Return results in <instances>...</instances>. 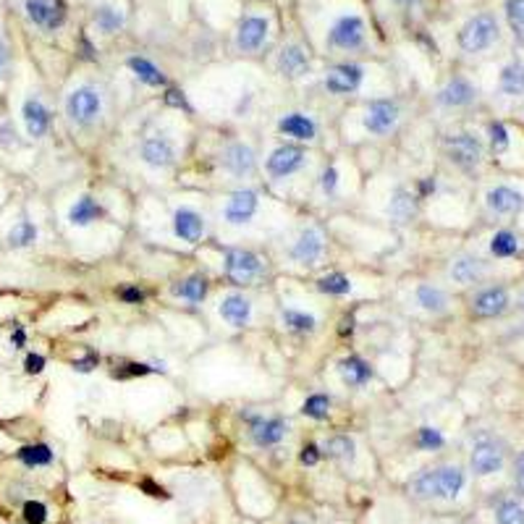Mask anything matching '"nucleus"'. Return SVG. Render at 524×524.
<instances>
[{
  "instance_id": "nucleus-16",
  "label": "nucleus",
  "mask_w": 524,
  "mask_h": 524,
  "mask_svg": "<svg viewBox=\"0 0 524 524\" xmlns=\"http://www.w3.org/2000/svg\"><path fill=\"white\" fill-rule=\"evenodd\" d=\"M221 168L233 176V179H252L257 173V152L254 147L241 142V139H233L229 145L221 149V158H218Z\"/></svg>"
},
{
  "instance_id": "nucleus-17",
  "label": "nucleus",
  "mask_w": 524,
  "mask_h": 524,
  "mask_svg": "<svg viewBox=\"0 0 524 524\" xmlns=\"http://www.w3.org/2000/svg\"><path fill=\"white\" fill-rule=\"evenodd\" d=\"M365 82V66L362 63L341 61L334 63L325 77H323V87L335 95V98H344V95H354L356 89Z\"/></svg>"
},
{
  "instance_id": "nucleus-20",
  "label": "nucleus",
  "mask_w": 524,
  "mask_h": 524,
  "mask_svg": "<svg viewBox=\"0 0 524 524\" xmlns=\"http://www.w3.org/2000/svg\"><path fill=\"white\" fill-rule=\"evenodd\" d=\"M139 160L147 168L155 170H168L176 166V145L173 139H168L166 134H147L145 139L139 142Z\"/></svg>"
},
{
  "instance_id": "nucleus-54",
  "label": "nucleus",
  "mask_w": 524,
  "mask_h": 524,
  "mask_svg": "<svg viewBox=\"0 0 524 524\" xmlns=\"http://www.w3.org/2000/svg\"><path fill=\"white\" fill-rule=\"evenodd\" d=\"M417 200H427L430 194H436V179L433 176H427V179H419L417 181Z\"/></svg>"
},
{
  "instance_id": "nucleus-1",
  "label": "nucleus",
  "mask_w": 524,
  "mask_h": 524,
  "mask_svg": "<svg viewBox=\"0 0 524 524\" xmlns=\"http://www.w3.org/2000/svg\"><path fill=\"white\" fill-rule=\"evenodd\" d=\"M467 485V472L459 464L425 467L409 480V490L419 501H454Z\"/></svg>"
},
{
  "instance_id": "nucleus-21",
  "label": "nucleus",
  "mask_w": 524,
  "mask_h": 524,
  "mask_svg": "<svg viewBox=\"0 0 524 524\" xmlns=\"http://www.w3.org/2000/svg\"><path fill=\"white\" fill-rule=\"evenodd\" d=\"M485 210L493 218H514L524 210V194L517 187L498 184L485 191Z\"/></svg>"
},
{
  "instance_id": "nucleus-40",
  "label": "nucleus",
  "mask_w": 524,
  "mask_h": 524,
  "mask_svg": "<svg viewBox=\"0 0 524 524\" xmlns=\"http://www.w3.org/2000/svg\"><path fill=\"white\" fill-rule=\"evenodd\" d=\"M314 286H317V292L328 293V296H346V293L352 292V281L344 272H328V275L317 278Z\"/></svg>"
},
{
  "instance_id": "nucleus-36",
  "label": "nucleus",
  "mask_w": 524,
  "mask_h": 524,
  "mask_svg": "<svg viewBox=\"0 0 524 524\" xmlns=\"http://www.w3.org/2000/svg\"><path fill=\"white\" fill-rule=\"evenodd\" d=\"M126 66L131 68V74L139 79V82H145L147 87H166L168 79L166 74L155 66V63L149 61V58H142V56H131Z\"/></svg>"
},
{
  "instance_id": "nucleus-23",
  "label": "nucleus",
  "mask_w": 524,
  "mask_h": 524,
  "mask_svg": "<svg viewBox=\"0 0 524 524\" xmlns=\"http://www.w3.org/2000/svg\"><path fill=\"white\" fill-rule=\"evenodd\" d=\"M218 314L223 323H229L231 328H247L252 323V314H254V304L247 293L229 292L223 293L218 302Z\"/></svg>"
},
{
  "instance_id": "nucleus-60",
  "label": "nucleus",
  "mask_w": 524,
  "mask_h": 524,
  "mask_svg": "<svg viewBox=\"0 0 524 524\" xmlns=\"http://www.w3.org/2000/svg\"><path fill=\"white\" fill-rule=\"evenodd\" d=\"M142 488H145L149 496H155V498H160V496H166V490L163 488H158L152 480H142Z\"/></svg>"
},
{
  "instance_id": "nucleus-7",
  "label": "nucleus",
  "mask_w": 524,
  "mask_h": 524,
  "mask_svg": "<svg viewBox=\"0 0 524 524\" xmlns=\"http://www.w3.org/2000/svg\"><path fill=\"white\" fill-rule=\"evenodd\" d=\"M443 155L448 158L451 166H457L459 170H478L485 160V147H482L480 137L472 134V131H454V134H446L443 137Z\"/></svg>"
},
{
  "instance_id": "nucleus-45",
  "label": "nucleus",
  "mask_w": 524,
  "mask_h": 524,
  "mask_svg": "<svg viewBox=\"0 0 524 524\" xmlns=\"http://www.w3.org/2000/svg\"><path fill=\"white\" fill-rule=\"evenodd\" d=\"M417 446L422 451H438L446 446V438H443V433H440L438 427H430V425H425V427H419L417 430Z\"/></svg>"
},
{
  "instance_id": "nucleus-28",
  "label": "nucleus",
  "mask_w": 524,
  "mask_h": 524,
  "mask_svg": "<svg viewBox=\"0 0 524 524\" xmlns=\"http://www.w3.org/2000/svg\"><path fill=\"white\" fill-rule=\"evenodd\" d=\"M335 367H338V375L344 380V385H349V388H365L375 377L373 365L356 354L344 356Z\"/></svg>"
},
{
  "instance_id": "nucleus-55",
  "label": "nucleus",
  "mask_w": 524,
  "mask_h": 524,
  "mask_svg": "<svg viewBox=\"0 0 524 524\" xmlns=\"http://www.w3.org/2000/svg\"><path fill=\"white\" fill-rule=\"evenodd\" d=\"M166 103L170 105V108H179V110H181V108H184V110H191L187 103V98H184V92H179V89H168Z\"/></svg>"
},
{
  "instance_id": "nucleus-13",
  "label": "nucleus",
  "mask_w": 524,
  "mask_h": 524,
  "mask_svg": "<svg viewBox=\"0 0 524 524\" xmlns=\"http://www.w3.org/2000/svg\"><path fill=\"white\" fill-rule=\"evenodd\" d=\"M448 281L457 286H478L488 275H490V265L488 260H482L475 252H459L448 260Z\"/></svg>"
},
{
  "instance_id": "nucleus-59",
  "label": "nucleus",
  "mask_w": 524,
  "mask_h": 524,
  "mask_svg": "<svg viewBox=\"0 0 524 524\" xmlns=\"http://www.w3.org/2000/svg\"><path fill=\"white\" fill-rule=\"evenodd\" d=\"M11 346H14V349H24V346H26V331H24L21 325H16L14 334H11Z\"/></svg>"
},
{
  "instance_id": "nucleus-53",
  "label": "nucleus",
  "mask_w": 524,
  "mask_h": 524,
  "mask_svg": "<svg viewBox=\"0 0 524 524\" xmlns=\"http://www.w3.org/2000/svg\"><path fill=\"white\" fill-rule=\"evenodd\" d=\"M42 370H45V356L42 354H26V359H24V373L26 375H40Z\"/></svg>"
},
{
  "instance_id": "nucleus-5",
  "label": "nucleus",
  "mask_w": 524,
  "mask_h": 524,
  "mask_svg": "<svg viewBox=\"0 0 524 524\" xmlns=\"http://www.w3.org/2000/svg\"><path fill=\"white\" fill-rule=\"evenodd\" d=\"M272 24L268 14L247 11L233 29V47L241 56H260L271 42Z\"/></svg>"
},
{
  "instance_id": "nucleus-3",
  "label": "nucleus",
  "mask_w": 524,
  "mask_h": 524,
  "mask_svg": "<svg viewBox=\"0 0 524 524\" xmlns=\"http://www.w3.org/2000/svg\"><path fill=\"white\" fill-rule=\"evenodd\" d=\"M367 47V21L359 14H341L325 32V50L334 56H359Z\"/></svg>"
},
{
  "instance_id": "nucleus-4",
  "label": "nucleus",
  "mask_w": 524,
  "mask_h": 524,
  "mask_svg": "<svg viewBox=\"0 0 524 524\" xmlns=\"http://www.w3.org/2000/svg\"><path fill=\"white\" fill-rule=\"evenodd\" d=\"M103 110H105L103 92L89 82L74 87V89L66 95V100H63V113H66V118H68L74 126H79V128H89V126L98 124V121L103 118Z\"/></svg>"
},
{
  "instance_id": "nucleus-14",
  "label": "nucleus",
  "mask_w": 524,
  "mask_h": 524,
  "mask_svg": "<svg viewBox=\"0 0 524 524\" xmlns=\"http://www.w3.org/2000/svg\"><path fill=\"white\" fill-rule=\"evenodd\" d=\"M511 310V292L506 286H480L469 299V313L480 320H496Z\"/></svg>"
},
{
  "instance_id": "nucleus-27",
  "label": "nucleus",
  "mask_w": 524,
  "mask_h": 524,
  "mask_svg": "<svg viewBox=\"0 0 524 524\" xmlns=\"http://www.w3.org/2000/svg\"><path fill=\"white\" fill-rule=\"evenodd\" d=\"M417 194L412 189L396 187L391 191V202H388V218L398 226H409L417 218Z\"/></svg>"
},
{
  "instance_id": "nucleus-25",
  "label": "nucleus",
  "mask_w": 524,
  "mask_h": 524,
  "mask_svg": "<svg viewBox=\"0 0 524 524\" xmlns=\"http://www.w3.org/2000/svg\"><path fill=\"white\" fill-rule=\"evenodd\" d=\"M21 118H24V126H26V134L32 139H42L50 126H53V113L50 108L42 103L37 95H29L24 105H21Z\"/></svg>"
},
{
  "instance_id": "nucleus-42",
  "label": "nucleus",
  "mask_w": 524,
  "mask_h": 524,
  "mask_svg": "<svg viewBox=\"0 0 524 524\" xmlns=\"http://www.w3.org/2000/svg\"><path fill=\"white\" fill-rule=\"evenodd\" d=\"M496 524H524V503L519 498H503L496 506Z\"/></svg>"
},
{
  "instance_id": "nucleus-43",
  "label": "nucleus",
  "mask_w": 524,
  "mask_h": 524,
  "mask_svg": "<svg viewBox=\"0 0 524 524\" xmlns=\"http://www.w3.org/2000/svg\"><path fill=\"white\" fill-rule=\"evenodd\" d=\"M331 406H334L331 396H325V394H313V396L304 398V404H302V415L313 419H328L331 417Z\"/></svg>"
},
{
  "instance_id": "nucleus-58",
  "label": "nucleus",
  "mask_w": 524,
  "mask_h": 524,
  "mask_svg": "<svg viewBox=\"0 0 524 524\" xmlns=\"http://www.w3.org/2000/svg\"><path fill=\"white\" fill-rule=\"evenodd\" d=\"M394 5H396L401 14H412V11H417L419 5H422V0H391Z\"/></svg>"
},
{
  "instance_id": "nucleus-9",
  "label": "nucleus",
  "mask_w": 524,
  "mask_h": 524,
  "mask_svg": "<svg viewBox=\"0 0 524 524\" xmlns=\"http://www.w3.org/2000/svg\"><path fill=\"white\" fill-rule=\"evenodd\" d=\"M503 464H506V446L501 438H496L493 433H480L475 443H472V451H469V467L475 475L488 478V475H496L501 472Z\"/></svg>"
},
{
  "instance_id": "nucleus-22",
  "label": "nucleus",
  "mask_w": 524,
  "mask_h": 524,
  "mask_svg": "<svg viewBox=\"0 0 524 524\" xmlns=\"http://www.w3.org/2000/svg\"><path fill=\"white\" fill-rule=\"evenodd\" d=\"M275 68L283 79H304L313 71V61H310V53L299 42H289L278 50Z\"/></svg>"
},
{
  "instance_id": "nucleus-41",
  "label": "nucleus",
  "mask_w": 524,
  "mask_h": 524,
  "mask_svg": "<svg viewBox=\"0 0 524 524\" xmlns=\"http://www.w3.org/2000/svg\"><path fill=\"white\" fill-rule=\"evenodd\" d=\"M503 16L511 29V35L524 42V0H506L503 3Z\"/></svg>"
},
{
  "instance_id": "nucleus-51",
  "label": "nucleus",
  "mask_w": 524,
  "mask_h": 524,
  "mask_svg": "<svg viewBox=\"0 0 524 524\" xmlns=\"http://www.w3.org/2000/svg\"><path fill=\"white\" fill-rule=\"evenodd\" d=\"M98 365H100V356L95 354V352H87L82 359H74V362H71V367H74L77 373H92Z\"/></svg>"
},
{
  "instance_id": "nucleus-52",
  "label": "nucleus",
  "mask_w": 524,
  "mask_h": 524,
  "mask_svg": "<svg viewBox=\"0 0 524 524\" xmlns=\"http://www.w3.org/2000/svg\"><path fill=\"white\" fill-rule=\"evenodd\" d=\"M299 459H302V464H304V467H314L317 461L323 459V451H320V446H317V443H307V446L302 448Z\"/></svg>"
},
{
  "instance_id": "nucleus-61",
  "label": "nucleus",
  "mask_w": 524,
  "mask_h": 524,
  "mask_svg": "<svg viewBox=\"0 0 524 524\" xmlns=\"http://www.w3.org/2000/svg\"><path fill=\"white\" fill-rule=\"evenodd\" d=\"M519 304H522V310H524V293H522V302H519Z\"/></svg>"
},
{
  "instance_id": "nucleus-39",
  "label": "nucleus",
  "mask_w": 524,
  "mask_h": 524,
  "mask_svg": "<svg viewBox=\"0 0 524 524\" xmlns=\"http://www.w3.org/2000/svg\"><path fill=\"white\" fill-rule=\"evenodd\" d=\"M37 236H40V231L37 226L32 223V221H19L14 229L8 231V247H14V250H24V247H32L35 241H37Z\"/></svg>"
},
{
  "instance_id": "nucleus-2",
  "label": "nucleus",
  "mask_w": 524,
  "mask_h": 524,
  "mask_svg": "<svg viewBox=\"0 0 524 524\" xmlns=\"http://www.w3.org/2000/svg\"><path fill=\"white\" fill-rule=\"evenodd\" d=\"M501 40V21L493 11H478L457 32V45L464 56H485Z\"/></svg>"
},
{
  "instance_id": "nucleus-10",
  "label": "nucleus",
  "mask_w": 524,
  "mask_h": 524,
  "mask_svg": "<svg viewBox=\"0 0 524 524\" xmlns=\"http://www.w3.org/2000/svg\"><path fill=\"white\" fill-rule=\"evenodd\" d=\"M24 16L35 29L53 35L68 21V3L66 0H24Z\"/></svg>"
},
{
  "instance_id": "nucleus-57",
  "label": "nucleus",
  "mask_w": 524,
  "mask_h": 524,
  "mask_svg": "<svg viewBox=\"0 0 524 524\" xmlns=\"http://www.w3.org/2000/svg\"><path fill=\"white\" fill-rule=\"evenodd\" d=\"M8 63H11V53H8V45L0 40V82L5 79L8 74Z\"/></svg>"
},
{
  "instance_id": "nucleus-19",
  "label": "nucleus",
  "mask_w": 524,
  "mask_h": 524,
  "mask_svg": "<svg viewBox=\"0 0 524 524\" xmlns=\"http://www.w3.org/2000/svg\"><path fill=\"white\" fill-rule=\"evenodd\" d=\"M260 212V194L257 189H236L231 191L223 208V221L229 226H250Z\"/></svg>"
},
{
  "instance_id": "nucleus-26",
  "label": "nucleus",
  "mask_w": 524,
  "mask_h": 524,
  "mask_svg": "<svg viewBox=\"0 0 524 524\" xmlns=\"http://www.w3.org/2000/svg\"><path fill=\"white\" fill-rule=\"evenodd\" d=\"M278 134L289 137L293 142H314L317 139V121L310 113L292 110L278 118Z\"/></svg>"
},
{
  "instance_id": "nucleus-18",
  "label": "nucleus",
  "mask_w": 524,
  "mask_h": 524,
  "mask_svg": "<svg viewBox=\"0 0 524 524\" xmlns=\"http://www.w3.org/2000/svg\"><path fill=\"white\" fill-rule=\"evenodd\" d=\"M478 98H480L478 87L469 82L467 77H461V74H454L451 79H446V84L436 92V103L440 108H446V110L472 108V105L478 103Z\"/></svg>"
},
{
  "instance_id": "nucleus-37",
  "label": "nucleus",
  "mask_w": 524,
  "mask_h": 524,
  "mask_svg": "<svg viewBox=\"0 0 524 524\" xmlns=\"http://www.w3.org/2000/svg\"><path fill=\"white\" fill-rule=\"evenodd\" d=\"M519 247H522V241H519V236L511 229L496 231L493 239H490V254H493L496 260H511V257H517Z\"/></svg>"
},
{
  "instance_id": "nucleus-30",
  "label": "nucleus",
  "mask_w": 524,
  "mask_h": 524,
  "mask_svg": "<svg viewBox=\"0 0 524 524\" xmlns=\"http://www.w3.org/2000/svg\"><path fill=\"white\" fill-rule=\"evenodd\" d=\"M208 292H210V281L208 275H202V272H191V275L181 278V281H176V283L170 286V293H173L176 299H184L189 304H200V302H205Z\"/></svg>"
},
{
  "instance_id": "nucleus-56",
  "label": "nucleus",
  "mask_w": 524,
  "mask_h": 524,
  "mask_svg": "<svg viewBox=\"0 0 524 524\" xmlns=\"http://www.w3.org/2000/svg\"><path fill=\"white\" fill-rule=\"evenodd\" d=\"M16 145V128L8 124H0V147H11Z\"/></svg>"
},
{
  "instance_id": "nucleus-32",
  "label": "nucleus",
  "mask_w": 524,
  "mask_h": 524,
  "mask_svg": "<svg viewBox=\"0 0 524 524\" xmlns=\"http://www.w3.org/2000/svg\"><path fill=\"white\" fill-rule=\"evenodd\" d=\"M103 215V205H100L95 197L84 194V197H79V200L68 208V223H71L74 229H87V226H92L95 221H100Z\"/></svg>"
},
{
  "instance_id": "nucleus-11",
  "label": "nucleus",
  "mask_w": 524,
  "mask_h": 524,
  "mask_svg": "<svg viewBox=\"0 0 524 524\" xmlns=\"http://www.w3.org/2000/svg\"><path fill=\"white\" fill-rule=\"evenodd\" d=\"M247 427H250V440L257 448H272L278 443L289 438L292 433V422L281 415H247Z\"/></svg>"
},
{
  "instance_id": "nucleus-50",
  "label": "nucleus",
  "mask_w": 524,
  "mask_h": 524,
  "mask_svg": "<svg viewBox=\"0 0 524 524\" xmlns=\"http://www.w3.org/2000/svg\"><path fill=\"white\" fill-rule=\"evenodd\" d=\"M118 299H121L124 304H142V302H145V292H142L139 286H121V289H118Z\"/></svg>"
},
{
  "instance_id": "nucleus-46",
  "label": "nucleus",
  "mask_w": 524,
  "mask_h": 524,
  "mask_svg": "<svg viewBox=\"0 0 524 524\" xmlns=\"http://www.w3.org/2000/svg\"><path fill=\"white\" fill-rule=\"evenodd\" d=\"M320 191H323L325 200H334L338 194V168L334 163H328L320 170Z\"/></svg>"
},
{
  "instance_id": "nucleus-24",
  "label": "nucleus",
  "mask_w": 524,
  "mask_h": 524,
  "mask_svg": "<svg viewBox=\"0 0 524 524\" xmlns=\"http://www.w3.org/2000/svg\"><path fill=\"white\" fill-rule=\"evenodd\" d=\"M173 233H176V239H181L187 244H200L208 233V223L200 210L181 205L173 210Z\"/></svg>"
},
{
  "instance_id": "nucleus-48",
  "label": "nucleus",
  "mask_w": 524,
  "mask_h": 524,
  "mask_svg": "<svg viewBox=\"0 0 524 524\" xmlns=\"http://www.w3.org/2000/svg\"><path fill=\"white\" fill-rule=\"evenodd\" d=\"M152 373V367L149 365H139V362H128V365H121L113 377H137V375H149Z\"/></svg>"
},
{
  "instance_id": "nucleus-29",
  "label": "nucleus",
  "mask_w": 524,
  "mask_h": 524,
  "mask_svg": "<svg viewBox=\"0 0 524 524\" xmlns=\"http://www.w3.org/2000/svg\"><path fill=\"white\" fill-rule=\"evenodd\" d=\"M415 302L419 304V310L430 314H446L451 310V296L436 283H419L415 289Z\"/></svg>"
},
{
  "instance_id": "nucleus-47",
  "label": "nucleus",
  "mask_w": 524,
  "mask_h": 524,
  "mask_svg": "<svg viewBox=\"0 0 524 524\" xmlns=\"http://www.w3.org/2000/svg\"><path fill=\"white\" fill-rule=\"evenodd\" d=\"M21 517L26 524H45L47 522V506L42 501H26L21 509Z\"/></svg>"
},
{
  "instance_id": "nucleus-35",
  "label": "nucleus",
  "mask_w": 524,
  "mask_h": 524,
  "mask_svg": "<svg viewBox=\"0 0 524 524\" xmlns=\"http://www.w3.org/2000/svg\"><path fill=\"white\" fill-rule=\"evenodd\" d=\"M320 451H323V457H328V459L341 461V464H352L356 457V443L354 438L338 433V436H331V438L323 440Z\"/></svg>"
},
{
  "instance_id": "nucleus-44",
  "label": "nucleus",
  "mask_w": 524,
  "mask_h": 524,
  "mask_svg": "<svg viewBox=\"0 0 524 524\" xmlns=\"http://www.w3.org/2000/svg\"><path fill=\"white\" fill-rule=\"evenodd\" d=\"M488 142H490V149L496 152V155H501L509 149L511 145V134H509V126L501 124V121H493V124L488 126Z\"/></svg>"
},
{
  "instance_id": "nucleus-34",
  "label": "nucleus",
  "mask_w": 524,
  "mask_h": 524,
  "mask_svg": "<svg viewBox=\"0 0 524 524\" xmlns=\"http://www.w3.org/2000/svg\"><path fill=\"white\" fill-rule=\"evenodd\" d=\"M498 92L506 98H522L524 95V63L509 61L498 74Z\"/></svg>"
},
{
  "instance_id": "nucleus-62",
  "label": "nucleus",
  "mask_w": 524,
  "mask_h": 524,
  "mask_svg": "<svg viewBox=\"0 0 524 524\" xmlns=\"http://www.w3.org/2000/svg\"><path fill=\"white\" fill-rule=\"evenodd\" d=\"M293 524H299V522H293Z\"/></svg>"
},
{
  "instance_id": "nucleus-15",
  "label": "nucleus",
  "mask_w": 524,
  "mask_h": 524,
  "mask_svg": "<svg viewBox=\"0 0 524 524\" xmlns=\"http://www.w3.org/2000/svg\"><path fill=\"white\" fill-rule=\"evenodd\" d=\"M307 160H310L307 147L281 145L275 147L271 155H268L265 170H268V176H271L272 181H278V179H289L293 173H299L302 168L307 166Z\"/></svg>"
},
{
  "instance_id": "nucleus-6",
  "label": "nucleus",
  "mask_w": 524,
  "mask_h": 524,
  "mask_svg": "<svg viewBox=\"0 0 524 524\" xmlns=\"http://www.w3.org/2000/svg\"><path fill=\"white\" fill-rule=\"evenodd\" d=\"M268 272V262L257 252L244 247H226L223 250V275L233 286H254Z\"/></svg>"
},
{
  "instance_id": "nucleus-8",
  "label": "nucleus",
  "mask_w": 524,
  "mask_h": 524,
  "mask_svg": "<svg viewBox=\"0 0 524 524\" xmlns=\"http://www.w3.org/2000/svg\"><path fill=\"white\" fill-rule=\"evenodd\" d=\"M398 121H401V105L394 98H375L362 110V128L377 139L394 134L398 128Z\"/></svg>"
},
{
  "instance_id": "nucleus-33",
  "label": "nucleus",
  "mask_w": 524,
  "mask_h": 524,
  "mask_svg": "<svg viewBox=\"0 0 524 524\" xmlns=\"http://www.w3.org/2000/svg\"><path fill=\"white\" fill-rule=\"evenodd\" d=\"M281 325L296 335H313L317 331V317L307 310L296 307H281Z\"/></svg>"
},
{
  "instance_id": "nucleus-49",
  "label": "nucleus",
  "mask_w": 524,
  "mask_h": 524,
  "mask_svg": "<svg viewBox=\"0 0 524 524\" xmlns=\"http://www.w3.org/2000/svg\"><path fill=\"white\" fill-rule=\"evenodd\" d=\"M511 480H514L517 493H519V496H524V451L514 457V464H511Z\"/></svg>"
},
{
  "instance_id": "nucleus-12",
  "label": "nucleus",
  "mask_w": 524,
  "mask_h": 524,
  "mask_svg": "<svg viewBox=\"0 0 524 524\" xmlns=\"http://www.w3.org/2000/svg\"><path fill=\"white\" fill-rule=\"evenodd\" d=\"M325 247H328L325 233L317 226H304L296 233L289 257L302 268H317L323 262V257H325Z\"/></svg>"
},
{
  "instance_id": "nucleus-31",
  "label": "nucleus",
  "mask_w": 524,
  "mask_h": 524,
  "mask_svg": "<svg viewBox=\"0 0 524 524\" xmlns=\"http://www.w3.org/2000/svg\"><path fill=\"white\" fill-rule=\"evenodd\" d=\"M92 21H95V26H98L100 35L113 37V35H118L126 26V11L121 5H116V3H103V5L95 8Z\"/></svg>"
},
{
  "instance_id": "nucleus-38",
  "label": "nucleus",
  "mask_w": 524,
  "mask_h": 524,
  "mask_svg": "<svg viewBox=\"0 0 524 524\" xmlns=\"http://www.w3.org/2000/svg\"><path fill=\"white\" fill-rule=\"evenodd\" d=\"M19 461L21 464H26V467H47V464H53V448L47 446V443H32V446H24L19 448Z\"/></svg>"
}]
</instances>
